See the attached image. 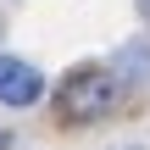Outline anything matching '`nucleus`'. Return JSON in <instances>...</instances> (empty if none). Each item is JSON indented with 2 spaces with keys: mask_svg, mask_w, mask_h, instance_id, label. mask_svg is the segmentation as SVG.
<instances>
[{
  "mask_svg": "<svg viewBox=\"0 0 150 150\" xmlns=\"http://www.w3.org/2000/svg\"><path fill=\"white\" fill-rule=\"evenodd\" d=\"M117 100H122V78H117L111 67H100V61L72 67V72L56 83V111H61L67 122H100V117L117 111Z\"/></svg>",
  "mask_w": 150,
  "mask_h": 150,
  "instance_id": "obj_1",
  "label": "nucleus"
},
{
  "mask_svg": "<svg viewBox=\"0 0 150 150\" xmlns=\"http://www.w3.org/2000/svg\"><path fill=\"white\" fill-rule=\"evenodd\" d=\"M39 100H45V72H39L33 61H22V56H6V50H0V106L28 111V106H39Z\"/></svg>",
  "mask_w": 150,
  "mask_h": 150,
  "instance_id": "obj_2",
  "label": "nucleus"
},
{
  "mask_svg": "<svg viewBox=\"0 0 150 150\" xmlns=\"http://www.w3.org/2000/svg\"><path fill=\"white\" fill-rule=\"evenodd\" d=\"M106 67L122 78V89L150 83V39H128V45H117V56H111Z\"/></svg>",
  "mask_w": 150,
  "mask_h": 150,
  "instance_id": "obj_3",
  "label": "nucleus"
},
{
  "mask_svg": "<svg viewBox=\"0 0 150 150\" xmlns=\"http://www.w3.org/2000/svg\"><path fill=\"white\" fill-rule=\"evenodd\" d=\"M134 11H139V17H145V22H150V0H134Z\"/></svg>",
  "mask_w": 150,
  "mask_h": 150,
  "instance_id": "obj_4",
  "label": "nucleus"
},
{
  "mask_svg": "<svg viewBox=\"0 0 150 150\" xmlns=\"http://www.w3.org/2000/svg\"><path fill=\"white\" fill-rule=\"evenodd\" d=\"M117 150H145V145H117Z\"/></svg>",
  "mask_w": 150,
  "mask_h": 150,
  "instance_id": "obj_5",
  "label": "nucleus"
}]
</instances>
